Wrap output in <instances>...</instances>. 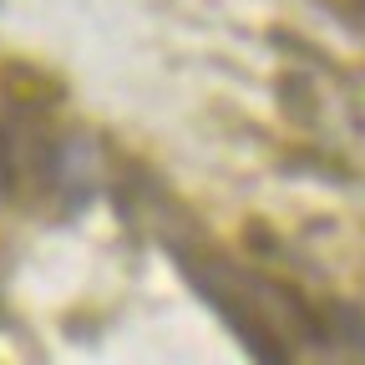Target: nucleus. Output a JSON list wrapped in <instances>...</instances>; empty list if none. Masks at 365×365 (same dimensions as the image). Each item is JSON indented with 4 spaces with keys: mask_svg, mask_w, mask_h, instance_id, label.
<instances>
[{
    "mask_svg": "<svg viewBox=\"0 0 365 365\" xmlns=\"http://www.w3.org/2000/svg\"><path fill=\"white\" fill-rule=\"evenodd\" d=\"M182 274H188V279H193V289H198V294H203V299H208V304H213V309H218V314L228 319V325H234V330H239V340L249 345V355H254V365H289V350H284L279 340H274V330L264 325V319H254V314H249V309H244V304H239L234 294H228L223 284H213V279H203V274H198V264H193V259H182Z\"/></svg>",
    "mask_w": 365,
    "mask_h": 365,
    "instance_id": "obj_1",
    "label": "nucleus"
},
{
    "mask_svg": "<svg viewBox=\"0 0 365 365\" xmlns=\"http://www.w3.org/2000/svg\"><path fill=\"white\" fill-rule=\"evenodd\" d=\"M21 182V137L11 127H0V188H16Z\"/></svg>",
    "mask_w": 365,
    "mask_h": 365,
    "instance_id": "obj_2",
    "label": "nucleus"
}]
</instances>
